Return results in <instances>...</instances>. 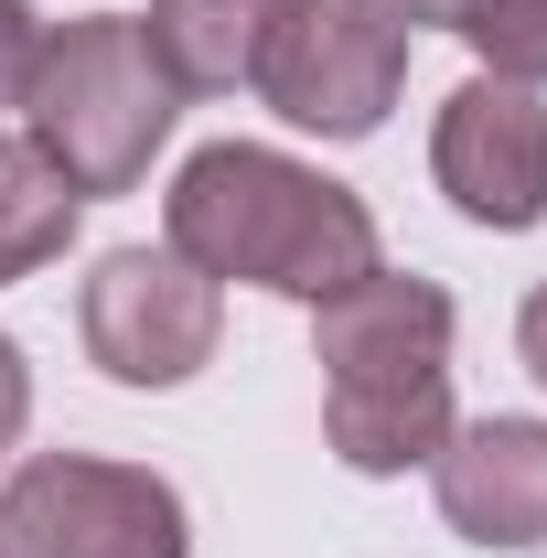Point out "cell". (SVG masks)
<instances>
[{
	"instance_id": "1",
	"label": "cell",
	"mask_w": 547,
	"mask_h": 558,
	"mask_svg": "<svg viewBox=\"0 0 547 558\" xmlns=\"http://www.w3.org/2000/svg\"><path fill=\"white\" fill-rule=\"evenodd\" d=\"M161 247L194 258V269L226 290V279H258L279 301L323 312L354 279L387 269L376 247V215L354 183L290 161V150H258V140H215L172 172V205H161Z\"/></svg>"
},
{
	"instance_id": "2",
	"label": "cell",
	"mask_w": 547,
	"mask_h": 558,
	"mask_svg": "<svg viewBox=\"0 0 547 558\" xmlns=\"http://www.w3.org/2000/svg\"><path fill=\"white\" fill-rule=\"evenodd\" d=\"M312 365H323V440L343 473H409L429 462L451 418V290L409 269L354 279L312 312Z\"/></svg>"
},
{
	"instance_id": "3",
	"label": "cell",
	"mask_w": 547,
	"mask_h": 558,
	"mask_svg": "<svg viewBox=\"0 0 547 558\" xmlns=\"http://www.w3.org/2000/svg\"><path fill=\"white\" fill-rule=\"evenodd\" d=\"M183 97L172 75L150 65L130 11H86V22H54L44 33V65H33V97H22V140L65 172L75 194H130L150 172V150L172 140Z\"/></svg>"
},
{
	"instance_id": "4",
	"label": "cell",
	"mask_w": 547,
	"mask_h": 558,
	"mask_svg": "<svg viewBox=\"0 0 547 558\" xmlns=\"http://www.w3.org/2000/svg\"><path fill=\"white\" fill-rule=\"evenodd\" d=\"M398 86H409V22L387 0H279L269 44H258V97L290 130L365 140L387 130Z\"/></svg>"
},
{
	"instance_id": "5",
	"label": "cell",
	"mask_w": 547,
	"mask_h": 558,
	"mask_svg": "<svg viewBox=\"0 0 547 558\" xmlns=\"http://www.w3.org/2000/svg\"><path fill=\"white\" fill-rule=\"evenodd\" d=\"M0 558H194V526L161 473L44 451L0 484Z\"/></svg>"
},
{
	"instance_id": "6",
	"label": "cell",
	"mask_w": 547,
	"mask_h": 558,
	"mask_svg": "<svg viewBox=\"0 0 547 558\" xmlns=\"http://www.w3.org/2000/svg\"><path fill=\"white\" fill-rule=\"evenodd\" d=\"M75 333L97 354V376H119V387H183L215 365L226 290L172 247H108L75 290Z\"/></svg>"
},
{
	"instance_id": "7",
	"label": "cell",
	"mask_w": 547,
	"mask_h": 558,
	"mask_svg": "<svg viewBox=\"0 0 547 558\" xmlns=\"http://www.w3.org/2000/svg\"><path fill=\"white\" fill-rule=\"evenodd\" d=\"M429 183L451 194V215H473L494 236L547 226V97L505 86V75L451 86L440 130H429Z\"/></svg>"
},
{
	"instance_id": "8",
	"label": "cell",
	"mask_w": 547,
	"mask_h": 558,
	"mask_svg": "<svg viewBox=\"0 0 547 558\" xmlns=\"http://www.w3.org/2000/svg\"><path fill=\"white\" fill-rule=\"evenodd\" d=\"M440 526L473 548H547V418H473L429 451Z\"/></svg>"
},
{
	"instance_id": "9",
	"label": "cell",
	"mask_w": 547,
	"mask_h": 558,
	"mask_svg": "<svg viewBox=\"0 0 547 558\" xmlns=\"http://www.w3.org/2000/svg\"><path fill=\"white\" fill-rule=\"evenodd\" d=\"M269 22H279V0H150L139 44L172 75V97H236V86H258Z\"/></svg>"
},
{
	"instance_id": "10",
	"label": "cell",
	"mask_w": 547,
	"mask_h": 558,
	"mask_svg": "<svg viewBox=\"0 0 547 558\" xmlns=\"http://www.w3.org/2000/svg\"><path fill=\"white\" fill-rule=\"evenodd\" d=\"M75 215H86V194H75L33 140H11L0 150V279H33L44 258H65Z\"/></svg>"
},
{
	"instance_id": "11",
	"label": "cell",
	"mask_w": 547,
	"mask_h": 558,
	"mask_svg": "<svg viewBox=\"0 0 547 558\" xmlns=\"http://www.w3.org/2000/svg\"><path fill=\"white\" fill-rule=\"evenodd\" d=\"M462 44L483 54V75H505V86H547V0H494V11H473Z\"/></svg>"
},
{
	"instance_id": "12",
	"label": "cell",
	"mask_w": 547,
	"mask_h": 558,
	"mask_svg": "<svg viewBox=\"0 0 547 558\" xmlns=\"http://www.w3.org/2000/svg\"><path fill=\"white\" fill-rule=\"evenodd\" d=\"M33 65H44V22H33V0H0V119H22Z\"/></svg>"
},
{
	"instance_id": "13",
	"label": "cell",
	"mask_w": 547,
	"mask_h": 558,
	"mask_svg": "<svg viewBox=\"0 0 547 558\" xmlns=\"http://www.w3.org/2000/svg\"><path fill=\"white\" fill-rule=\"evenodd\" d=\"M22 418H33V365H22V344H11V333H0V462H11Z\"/></svg>"
},
{
	"instance_id": "14",
	"label": "cell",
	"mask_w": 547,
	"mask_h": 558,
	"mask_svg": "<svg viewBox=\"0 0 547 558\" xmlns=\"http://www.w3.org/2000/svg\"><path fill=\"white\" fill-rule=\"evenodd\" d=\"M409 33H473V11H494V0H387Z\"/></svg>"
},
{
	"instance_id": "15",
	"label": "cell",
	"mask_w": 547,
	"mask_h": 558,
	"mask_svg": "<svg viewBox=\"0 0 547 558\" xmlns=\"http://www.w3.org/2000/svg\"><path fill=\"white\" fill-rule=\"evenodd\" d=\"M515 354H526V376L547 387V279L526 290V312H515Z\"/></svg>"
},
{
	"instance_id": "16",
	"label": "cell",
	"mask_w": 547,
	"mask_h": 558,
	"mask_svg": "<svg viewBox=\"0 0 547 558\" xmlns=\"http://www.w3.org/2000/svg\"><path fill=\"white\" fill-rule=\"evenodd\" d=\"M0 150H11V130H0Z\"/></svg>"
}]
</instances>
